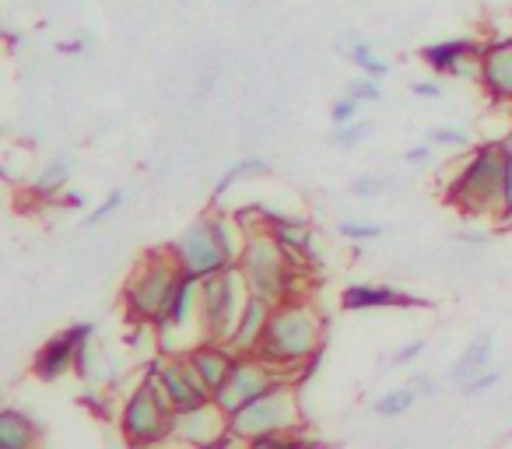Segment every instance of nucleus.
Masks as SVG:
<instances>
[{"instance_id":"f03ea898","label":"nucleus","mask_w":512,"mask_h":449,"mask_svg":"<svg viewBox=\"0 0 512 449\" xmlns=\"http://www.w3.org/2000/svg\"><path fill=\"white\" fill-rule=\"evenodd\" d=\"M446 204L463 218L505 221V137L474 144L463 155L446 186Z\"/></svg>"},{"instance_id":"aec40b11","label":"nucleus","mask_w":512,"mask_h":449,"mask_svg":"<svg viewBox=\"0 0 512 449\" xmlns=\"http://www.w3.org/2000/svg\"><path fill=\"white\" fill-rule=\"evenodd\" d=\"M43 442V428L18 407L0 411V446L4 449H36Z\"/></svg>"},{"instance_id":"9d476101","label":"nucleus","mask_w":512,"mask_h":449,"mask_svg":"<svg viewBox=\"0 0 512 449\" xmlns=\"http://www.w3.org/2000/svg\"><path fill=\"white\" fill-rule=\"evenodd\" d=\"M228 418H232V414H228L214 397L200 400V404H193V407H179V411L172 414L169 442H183V446H200V449L232 442Z\"/></svg>"},{"instance_id":"412c9836","label":"nucleus","mask_w":512,"mask_h":449,"mask_svg":"<svg viewBox=\"0 0 512 449\" xmlns=\"http://www.w3.org/2000/svg\"><path fill=\"white\" fill-rule=\"evenodd\" d=\"M67 183H71V162H67V158H50V162L32 176L29 190L36 193L39 200H60L67 193Z\"/></svg>"},{"instance_id":"f704fd0d","label":"nucleus","mask_w":512,"mask_h":449,"mask_svg":"<svg viewBox=\"0 0 512 449\" xmlns=\"http://www.w3.org/2000/svg\"><path fill=\"white\" fill-rule=\"evenodd\" d=\"M425 348H428V344L421 341V337H418V341H411V344H400V348L393 351V358H390V362H393V365H411L414 358H421V355H425Z\"/></svg>"},{"instance_id":"a211bd4d","label":"nucleus","mask_w":512,"mask_h":449,"mask_svg":"<svg viewBox=\"0 0 512 449\" xmlns=\"http://www.w3.org/2000/svg\"><path fill=\"white\" fill-rule=\"evenodd\" d=\"M491 355H495V341H491V334L474 337V341L456 355V362L449 365L446 379L460 390L463 383H470V379L481 376L484 369H491Z\"/></svg>"},{"instance_id":"dca6fc26","label":"nucleus","mask_w":512,"mask_h":449,"mask_svg":"<svg viewBox=\"0 0 512 449\" xmlns=\"http://www.w3.org/2000/svg\"><path fill=\"white\" fill-rule=\"evenodd\" d=\"M484 50V43H477V39H442V43H428L421 46V64L428 67V71L435 74H449L453 78L456 71H460L467 60H477Z\"/></svg>"},{"instance_id":"9b49d317","label":"nucleus","mask_w":512,"mask_h":449,"mask_svg":"<svg viewBox=\"0 0 512 449\" xmlns=\"http://www.w3.org/2000/svg\"><path fill=\"white\" fill-rule=\"evenodd\" d=\"M144 372H148V376L162 386V393L169 397V404L176 407V411H179V407H193V404H200V400L211 397V390L204 386L200 372L193 369V362L186 355H169V351H158Z\"/></svg>"},{"instance_id":"0eeeda50","label":"nucleus","mask_w":512,"mask_h":449,"mask_svg":"<svg viewBox=\"0 0 512 449\" xmlns=\"http://www.w3.org/2000/svg\"><path fill=\"white\" fill-rule=\"evenodd\" d=\"M172 414H176V407L169 404L162 386L144 372L141 383L123 397L116 425H120L123 442H130V446H155V442H169Z\"/></svg>"},{"instance_id":"b1692460","label":"nucleus","mask_w":512,"mask_h":449,"mask_svg":"<svg viewBox=\"0 0 512 449\" xmlns=\"http://www.w3.org/2000/svg\"><path fill=\"white\" fill-rule=\"evenodd\" d=\"M351 64L362 74H376V78L390 74V64H386L383 57H376V50H372L369 43H362V39H351Z\"/></svg>"},{"instance_id":"2f4dec72","label":"nucleus","mask_w":512,"mask_h":449,"mask_svg":"<svg viewBox=\"0 0 512 449\" xmlns=\"http://www.w3.org/2000/svg\"><path fill=\"white\" fill-rule=\"evenodd\" d=\"M502 376H505L502 369H484L481 376H474L470 383H463V386H460V393H463V397H481V393H488L491 386L502 383Z\"/></svg>"},{"instance_id":"4c0bfd02","label":"nucleus","mask_w":512,"mask_h":449,"mask_svg":"<svg viewBox=\"0 0 512 449\" xmlns=\"http://www.w3.org/2000/svg\"><path fill=\"white\" fill-rule=\"evenodd\" d=\"M491 239L488 229H460L456 232V243H467V246H484Z\"/></svg>"},{"instance_id":"7c9ffc66","label":"nucleus","mask_w":512,"mask_h":449,"mask_svg":"<svg viewBox=\"0 0 512 449\" xmlns=\"http://www.w3.org/2000/svg\"><path fill=\"white\" fill-rule=\"evenodd\" d=\"M74 372H78L81 379H88V383H92V379L99 376V348H95V337L88 344H81L78 365H74Z\"/></svg>"},{"instance_id":"c756f323","label":"nucleus","mask_w":512,"mask_h":449,"mask_svg":"<svg viewBox=\"0 0 512 449\" xmlns=\"http://www.w3.org/2000/svg\"><path fill=\"white\" fill-rule=\"evenodd\" d=\"M393 186V176H358L355 183H351V193L362 200L369 197H379V193H386Z\"/></svg>"},{"instance_id":"5701e85b","label":"nucleus","mask_w":512,"mask_h":449,"mask_svg":"<svg viewBox=\"0 0 512 449\" xmlns=\"http://www.w3.org/2000/svg\"><path fill=\"white\" fill-rule=\"evenodd\" d=\"M421 393L414 390L411 383L407 386H397V390L383 393V397L376 400V414H383V418H397V414H407L414 404H418Z\"/></svg>"},{"instance_id":"2eb2a0df","label":"nucleus","mask_w":512,"mask_h":449,"mask_svg":"<svg viewBox=\"0 0 512 449\" xmlns=\"http://www.w3.org/2000/svg\"><path fill=\"white\" fill-rule=\"evenodd\" d=\"M183 355L193 362V369L200 372V379H204V386L211 390V397H214V390H218V386L228 379V372H232L239 351H235L228 341H211V337H207V341L193 344V348L183 351Z\"/></svg>"},{"instance_id":"20e7f679","label":"nucleus","mask_w":512,"mask_h":449,"mask_svg":"<svg viewBox=\"0 0 512 449\" xmlns=\"http://www.w3.org/2000/svg\"><path fill=\"white\" fill-rule=\"evenodd\" d=\"M179 281H183V271H179V264L172 260L169 246H165V250L144 253L134 264V271H130V278L123 281V292H120V302H123V309H127V316L137 327H144V323L155 327L165 309H169Z\"/></svg>"},{"instance_id":"58836bf2","label":"nucleus","mask_w":512,"mask_h":449,"mask_svg":"<svg viewBox=\"0 0 512 449\" xmlns=\"http://www.w3.org/2000/svg\"><path fill=\"white\" fill-rule=\"evenodd\" d=\"M411 95H418V99H442V85L439 81H414Z\"/></svg>"},{"instance_id":"473e14b6","label":"nucleus","mask_w":512,"mask_h":449,"mask_svg":"<svg viewBox=\"0 0 512 449\" xmlns=\"http://www.w3.org/2000/svg\"><path fill=\"white\" fill-rule=\"evenodd\" d=\"M358 113H362V102L351 99V95H341V99L330 106V120H334V127H344V123H355Z\"/></svg>"},{"instance_id":"f257e3e1","label":"nucleus","mask_w":512,"mask_h":449,"mask_svg":"<svg viewBox=\"0 0 512 449\" xmlns=\"http://www.w3.org/2000/svg\"><path fill=\"white\" fill-rule=\"evenodd\" d=\"M249 225L239 214L221 211L218 204L211 211H204L200 218H193L183 232L169 243L172 260L179 264V271L190 278L204 281L228 267H239V257L246 250Z\"/></svg>"},{"instance_id":"6e6552de","label":"nucleus","mask_w":512,"mask_h":449,"mask_svg":"<svg viewBox=\"0 0 512 449\" xmlns=\"http://www.w3.org/2000/svg\"><path fill=\"white\" fill-rule=\"evenodd\" d=\"M246 299H249V285L239 267H228V271H218L200 281V320H204V334L211 341H228L242 309H246Z\"/></svg>"},{"instance_id":"423d86ee","label":"nucleus","mask_w":512,"mask_h":449,"mask_svg":"<svg viewBox=\"0 0 512 449\" xmlns=\"http://www.w3.org/2000/svg\"><path fill=\"white\" fill-rule=\"evenodd\" d=\"M306 418H302V404H299V383L295 379H281L274 390H267L264 397L249 400L246 407L228 418V432L232 442H253L256 435L267 432H302Z\"/></svg>"},{"instance_id":"393cba45","label":"nucleus","mask_w":512,"mask_h":449,"mask_svg":"<svg viewBox=\"0 0 512 449\" xmlns=\"http://www.w3.org/2000/svg\"><path fill=\"white\" fill-rule=\"evenodd\" d=\"M344 95L358 99L362 106L379 102V99H383V78H376V74H358V78H351L348 85H344Z\"/></svg>"},{"instance_id":"a878e982","label":"nucleus","mask_w":512,"mask_h":449,"mask_svg":"<svg viewBox=\"0 0 512 449\" xmlns=\"http://www.w3.org/2000/svg\"><path fill=\"white\" fill-rule=\"evenodd\" d=\"M369 134H372V123L355 120V123H344V127H334V134H330V144H334V148H341V151H355Z\"/></svg>"},{"instance_id":"f3484780","label":"nucleus","mask_w":512,"mask_h":449,"mask_svg":"<svg viewBox=\"0 0 512 449\" xmlns=\"http://www.w3.org/2000/svg\"><path fill=\"white\" fill-rule=\"evenodd\" d=\"M271 309H274V302H267V299H260V295L249 292L246 309H242L239 323H235L232 337H228V344H232L239 355H246V351H260L267 320H271Z\"/></svg>"},{"instance_id":"c9c22d12","label":"nucleus","mask_w":512,"mask_h":449,"mask_svg":"<svg viewBox=\"0 0 512 449\" xmlns=\"http://www.w3.org/2000/svg\"><path fill=\"white\" fill-rule=\"evenodd\" d=\"M505 218H512V134L505 137Z\"/></svg>"},{"instance_id":"72a5a7b5","label":"nucleus","mask_w":512,"mask_h":449,"mask_svg":"<svg viewBox=\"0 0 512 449\" xmlns=\"http://www.w3.org/2000/svg\"><path fill=\"white\" fill-rule=\"evenodd\" d=\"M81 404H85L88 411H95V414H99V418H109V414H113V400H109V393L85 390V397H81Z\"/></svg>"},{"instance_id":"79ce46f5","label":"nucleus","mask_w":512,"mask_h":449,"mask_svg":"<svg viewBox=\"0 0 512 449\" xmlns=\"http://www.w3.org/2000/svg\"><path fill=\"white\" fill-rule=\"evenodd\" d=\"M509 439H512V428H509Z\"/></svg>"},{"instance_id":"7ed1b4c3","label":"nucleus","mask_w":512,"mask_h":449,"mask_svg":"<svg viewBox=\"0 0 512 449\" xmlns=\"http://www.w3.org/2000/svg\"><path fill=\"white\" fill-rule=\"evenodd\" d=\"M320 351H323V316L306 299H299V295L274 302L264 341H260V355L271 358L278 369H285L295 379L302 365L313 355H320Z\"/></svg>"},{"instance_id":"4be33fe9","label":"nucleus","mask_w":512,"mask_h":449,"mask_svg":"<svg viewBox=\"0 0 512 449\" xmlns=\"http://www.w3.org/2000/svg\"><path fill=\"white\" fill-rule=\"evenodd\" d=\"M267 172H271V165H267V158H260V155H246V158H239V162H232L225 169V176L214 183V204H218L235 183H242V179H249V176H267Z\"/></svg>"},{"instance_id":"e433bc0d","label":"nucleus","mask_w":512,"mask_h":449,"mask_svg":"<svg viewBox=\"0 0 512 449\" xmlns=\"http://www.w3.org/2000/svg\"><path fill=\"white\" fill-rule=\"evenodd\" d=\"M411 386L421 393V397H439V393H442V386L435 383L432 376H425V372H414V376H411Z\"/></svg>"},{"instance_id":"a19ab883","label":"nucleus","mask_w":512,"mask_h":449,"mask_svg":"<svg viewBox=\"0 0 512 449\" xmlns=\"http://www.w3.org/2000/svg\"><path fill=\"white\" fill-rule=\"evenodd\" d=\"M88 50V39H64V43H57V53H85Z\"/></svg>"},{"instance_id":"cd10ccee","label":"nucleus","mask_w":512,"mask_h":449,"mask_svg":"<svg viewBox=\"0 0 512 449\" xmlns=\"http://www.w3.org/2000/svg\"><path fill=\"white\" fill-rule=\"evenodd\" d=\"M337 232H341L344 239H351V243H369V239L383 236L386 229L379 221H344V225H337Z\"/></svg>"},{"instance_id":"4468645a","label":"nucleus","mask_w":512,"mask_h":449,"mask_svg":"<svg viewBox=\"0 0 512 449\" xmlns=\"http://www.w3.org/2000/svg\"><path fill=\"white\" fill-rule=\"evenodd\" d=\"M477 85L502 106H512V36L491 39L481 50V81Z\"/></svg>"},{"instance_id":"39448f33","label":"nucleus","mask_w":512,"mask_h":449,"mask_svg":"<svg viewBox=\"0 0 512 449\" xmlns=\"http://www.w3.org/2000/svg\"><path fill=\"white\" fill-rule=\"evenodd\" d=\"M239 271L246 278L249 292L260 295V299L281 302L295 295L292 281L299 278V264L288 257V250L274 239V232L267 225H249L246 250L239 257Z\"/></svg>"},{"instance_id":"6ab92c4d","label":"nucleus","mask_w":512,"mask_h":449,"mask_svg":"<svg viewBox=\"0 0 512 449\" xmlns=\"http://www.w3.org/2000/svg\"><path fill=\"white\" fill-rule=\"evenodd\" d=\"M267 229L274 232V239L285 246L288 257H292L299 267L306 264L309 257H313L316 236H313V225H309L306 218H288V214H281V218L274 221V225H267Z\"/></svg>"},{"instance_id":"c85d7f7f","label":"nucleus","mask_w":512,"mask_h":449,"mask_svg":"<svg viewBox=\"0 0 512 449\" xmlns=\"http://www.w3.org/2000/svg\"><path fill=\"white\" fill-rule=\"evenodd\" d=\"M123 204H127V190H113L106 200H102L99 207H95L92 214H88L85 225H88V229H95V225H102V221H106V218H113V214L120 211Z\"/></svg>"},{"instance_id":"1a4fd4ad","label":"nucleus","mask_w":512,"mask_h":449,"mask_svg":"<svg viewBox=\"0 0 512 449\" xmlns=\"http://www.w3.org/2000/svg\"><path fill=\"white\" fill-rule=\"evenodd\" d=\"M281 379H292V376H288L285 369H278L271 358L260 355V351H246V355L235 358L228 379L214 390V400H218L228 414H235L239 407H246L249 400L264 397L267 390H274Z\"/></svg>"},{"instance_id":"ea45409f","label":"nucleus","mask_w":512,"mask_h":449,"mask_svg":"<svg viewBox=\"0 0 512 449\" xmlns=\"http://www.w3.org/2000/svg\"><path fill=\"white\" fill-rule=\"evenodd\" d=\"M432 148H435V144L432 141H428V144H414V148H407V162H411V165H418V162H428V158H432Z\"/></svg>"},{"instance_id":"ddd939ff","label":"nucleus","mask_w":512,"mask_h":449,"mask_svg":"<svg viewBox=\"0 0 512 449\" xmlns=\"http://www.w3.org/2000/svg\"><path fill=\"white\" fill-rule=\"evenodd\" d=\"M414 306H432L428 299L407 295L393 285H376V281H362V285H348L341 292L344 313H369V309H414Z\"/></svg>"},{"instance_id":"f8f14e48","label":"nucleus","mask_w":512,"mask_h":449,"mask_svg":"<svg viewBox=\"0 0 512 449\" xmlns=\"http://www.w3.org/2000/svg\"><path fill=\"white\" fill-rule=\"evenodd\" d=\"M92 337H95V323H88V320L74 323V327L60 330L57 337H50V341L36 351V358H32V372H36V379H43V383H57L60 376L74 372L81 344H88Z\"/></svg>"},{"instance_id":"bb28decb","label":"nucleus","mask_w":512,"mask_h":449,"mask_svg":"<svg viewBox=\"0 0 512 449\" xmlns=\"http://www.w3.org/2000/svg\"><path fill=\"white\" fill-rule=\"evenodd\" d=\"M428 141H432L435 148H446V151H470L474 148L470 134L460 127H432L428 130Z\"/></svg>"}]
</instances>
